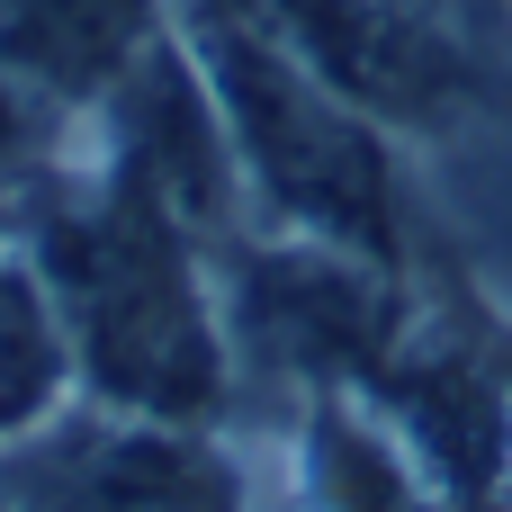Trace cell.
I'll list each match as a JSON object with an SVG mask.
<instances>
[{
    "instance_id": "cell-1",
    "label": "cell",
    "mask_w": 512,
    "mask_h": 512,
    "mask_svg": "<svg viewBox=\"0 0 512 512\" xmlns=\"http://www.w3.org/2000/svg\"><path fill=\"white\" fill-rule=\"evenodd\" d=\"M189 234L198 225L126 162L36 225V270L63 306L72 369L108 414L207 423L225 405V324Z\"/></svg>"
},
{
    "instance_id": "cell-2",
    "label": "cell",
    "mask_w": 512,
    "mask_h": 512,
    "mask_svg": "<svg viewBox=\"0 0 512 512\" xmlns=\"http://www.w3.org/2000/svg\"><path fill=\"white\" fill-rule=\"evenodd\" d=\"M180 45L216 99V126L234 144V180L315 243L396 252V189H387V153H378V117L351 108L252 0H189Z\"/></svg>"
},
{
    "instance_id": "cell-3",
    "label": "cell",
    "mask_w": 512,
    "mask_h": 512,
    "mask_svg": "<svg viewBox=\"0 0 512 512\" xmlns=\"http://www.w3.org/2000/svg\"><path fill=\"white\" fill-rule=\"evenodd\" d=\"M18 512H243L234 468L207 450L198 423H144L108 414L99 423H45L18 441Z\"/></svg>"
},
{
    "instance_id": "cell-4",
    "label": "cell",
    "mask_w": 512,
    "mask_h": 512,
    "mask_svg": "<svg viewBox=\"0 0 512 512\" xmlns=\"http://www.w3.org/2000/svg\"><path fill=\"white\" fill-rule=\"evenodd\" d=\"M261 9L369 117H441L468 90V54L432 0H261Z\"/></svg>"
},
{
    "instance_id": "cell-5",
    "label": "cell",
    "mask_w": 512,
    "mask_h": 512,
    "mask_svg": "<svg viewBox=\"0 0 512 512\" xmlns=\"http://www.w3.org/2000/svg\"><path fill=\"white\" fill-rule=\"evenodd\" d=\"M162 45V0H0V81L45 108H108Z\"/></svg>"
},
{
    "instance_id": "cell-6",
    "label": "cell",
    "mask_w": 512,
    "mask_h": 512,
    "mask_svg": "<svg viewBox=\"0 0 512 512\" xmlns=\"http://www.w3.org/2000/svg\"><path fill=\"white\" fill-rule=\"evenodd\" d=\"M306 512H468L405 423L351 387H324L306 414Z\"/></svg>"
},
{
    "instance_id": "cell-7",
    "label": "cell",
    "mask_w": 512,
    "mask_h": 512,
    "mask_svg": "<svg viewBox=\"0 0 512 512\" xmlns=\"http://www.w3.org/2000/svg\"><path fill=\"white\" fill-rule=\"evenodd\" d=\"M72 378H81L72 333H63V306H54L36 252H0V441L45 432Z\"/></svg>"
},
{
    "instance_id": "cell-8",
    "label": "cell",
    "mask_w": 512,
    "mask_h": 512,
    "mask_svg": "<svg viewBox=\"0 0 512 512\" xmlns=\"http://www.w3.org/2000/svg\"><path fill=\"white\" fill-rule=\"evenodd\" d=\"M504 512H512V486H504Z\"/></svg>"
}]
</instances>
